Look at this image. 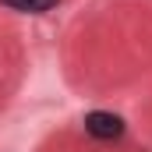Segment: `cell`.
Wrapping results in <instances>:
<instances>
[{
	"label": "cell",
	"instance_id": "2",
	"mask_svg": "<svg viewBox=\"0 0 152 152\" xmlns=\"http://www.w3.org/2000/svg\"><path fill=\"white\" fill-rule=\"evenodd\" d=\"M4 7H11V11H18V14H46V11H53L60 0H0Z\"/></svg>",
	"mask_w": 152,
	"mask_h": 152
},
{
	"label": "cell",
	"instance_id": "1",
	"mask_svg": "<svg viewBox=\"0 0 152 152\" xmlns=\"http://www.w3.org/2000/svg\"><path fill=\"white\" fill-rule=\"evenodd\" d=\"M85 131L99 142H117L124 134V120L110 110H92V113H85Z\"/></svg>",
	"mask_w": 152,
	"mask_h": 152
}]
</instances>
